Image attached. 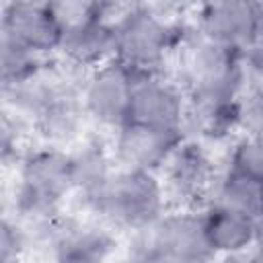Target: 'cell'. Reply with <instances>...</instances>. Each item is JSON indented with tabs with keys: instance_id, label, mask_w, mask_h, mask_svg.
Wrapping results in <instances>:
<instances>
[{
	"instance_id": "6da1fadb",
	"label": "cell",
	"mask_w": 263,
	"mask_h": 263,
	"mask_svg": "<svg viewBox=\"0 0 263 263\" xmlns=\"http://www.w3.org/2000/svg\"><path fill=\"white\" fill-rule=\"evenodd\" d=\"M14 218L41 220L60 216V205L74 193L72 154L62 148H37L16 164Z\"/></svg>"
},
{
	"instance_id": "7a4b0ae2",
	"label": "cell",
	"mask_w": 263,
	"mask_h": 263,
	"mask_svg": "<svg viewBox=\"0 0 263 263\" xmlns=\"http://www.w3.org/2000/svg\"><path fill=\"white\" fill-rule=\"evenodd\" d=\"M177 51L187 95L240 101L245 90L240 51L203 37L195 27L181 35Z\"/></svg>"
},
{
	"instance_id": "3957f363",
	"label": "cell",
	"mask_w": 263,
	"mask_h": 263,
	"mask_svg": "<svg viewBox=\"0 0 263 263\" xmlns=\"http://www.w3.org/2000/svg\"><path fill=\"white\" fill-rule=\"evenodd\" d=\"M115 60L134 72H160L181 41L179 29L154 6L134 4L113 18Z\"/></svg>"
},
{
	"instance_id": "277c9868",
	"label": "cell",
	"mask_w": 263,
	"mask_h": 263,
	"mask_svg": "<svg viewBox=\"0 0 263 263\" xmlns=\"http://www.w3.org/2000/svg\"><path fill=\"white\" fill-rule=\"evenodd\" d=\"M164 205L166 193L156 173L117 168L90 212L113 228L142 234L164 214Z\"/></svg>"
},
{
	"instance_id": "5b68a950",
	"label": "cell",
	"mask_w": 263,
	"mask_h": 263,
	"mask_svg": "<svg viewBox=\"0 0 263 263\" xmlns=\"http://www.w3.org/2000/svg\"><path fill=\"white\" fill-rule=\"evenodd\" d=\"M136 255L152 263H212L216 259L203 228V212L181 208L164 212L140 234Z\"/></svg>"
},
{
	"instance_id": "8992f818",
	"label": "cell",
	"mask_w": 263,
	"mask_h": 263,
	"mask_svg": "<svg viewBox=\"0 0 263 263\" xmlns=\"http://www.w3.org/2000/svg\"><path fill=\"white\" fill-rule=\"evenodd\" d=\"M136 72L113 60L88 72L82 86V105L86 117L101 127L119 129L129 119Z\"/></svg>"
},
{
	"instance_id": "52a82bcc",
	"label": "cell",
	"mask_w": 263,
	"mask_h": 263,
	"mask_svg": "<svg viewBox=\"0 0 263 263\" xmlns=\"http://www.w3.org/2000/svg\"><path fill=\"white\" fill-rule=\"evenodd\" d=\"M195 29L234 51H245L263 37V4L249 0H220L197 8Z\"/></svg>"
},
{
	"instance_id": "ba28073f",
	"label": "cell",
	"mask_w": 263,
	"mask_h": 263,
	"mask_svg": "<svg viewBox=\"0 0 263 263\" xmlns=\"http://www.w3.org/2000/svg\"><path fill=\"white\" fill-rule=\"evenodd\" d=\"M187 97L160 72H136L129 119L168 134H183Z\"/></svg>"
},
{
	"instance_id": "9c48e42d",
	"label": "cell",
	"mask_w": 263,
	"mask_h": 263,
	"mask_svg": "<svg viewBox=\"0 0 263 263\" xmlns=\"http://www.w3.org/2000/svg\"><path fill=\"white\" fill-rule=\"evenodd\" d=\"M164 193L171 195L181 208L193 210L212 195L216 183V166L201 142L183 138L162 166Z\"/></svg>"
},
{
	"instance_id": "30bf717a",
	"label": "cell",
	"mask_w": 263,
	"mask_h": 263,
	"mask_svg": "<svg viewBox=\"0 0 263 263\" xmlns=\"http://www.w3.org/2000/svg\"><path fill=\"white\" fill-rule=\"evenodd\" d=\"M183 138L185 136L181 134H168L142 123L127 121L125 125L115 129L111 154L117 168L158 175Z\"/></svg>"
},
{
	"instance_id": "8fae6325",
	"label": "cell",
	"mask_w": 263,
	"mask_h": 263,
	"mask_svg": "<svg viewBox=\"0 0 263 263\" xmlns=\"http://www.w3.org/2000/svg\"><path fill=\"white\" fill-rule=\"evenodd\" d=\"M109 8L107 4L103 12L64 27L60 53L66 64L92 72L115 60V29Z\"/></svg>"
},
{
	"instance_id": "7c38bea8",
	"label": "cell",
	"mask_w": 263,
	"mask_h": 263,
	"mask_svg": "<svg viewBox=\"0 0 263 263\" xmlns=\"http://www.w3.org/2000/svg\"><path fill=\"white\" fill-rule=\"evenodd\" d=\"M0 33L45 58L60 51L64 29L49 2H8L2 6Z\"/></svg>"
},
{
	"instance_id": "4fadbf2b",
	"label": "cell",
	"mask_w": 263,
	"mask_h": 263,
	"mask_svg": "<svg viewBox=\"0 0 263 263\" xmlns=\"http://www.w3.org/2000/svg\"><path fill=\"white\" fill-rule=\"evenodd\" d=\"M82 86L84 84L64 86L31 121V129L45 146L64 148L80 138L88 119L82 105Z\"/></svg>"
},
{
	"instance_id": "5bb4252c",
	"label": "cell",
	"mask_w": 263,
	"mask_h": 263,
	"mask_svg": "<svg viewBox=\"0 0 263 263\" xmlns=\"http://www.w3.org/2000/svg\"><path fill=\"white\" fill-rule=\"evenodd\" d=\"M115 247V238L109 230L62 220L51 245V259L53 263H109Z\"/></svg>"
},
{
	"instance_id": "9a60e30c",
	"label": "cell",
	"mask_w": 263,
	"mask_h": 263,
	"mask_svg": "<svg viewBox=\"0 0 263 263\" xmlns=\"http://www.w3.org/2000/svg\"><path fill=\"white\" fill-rule=\"evenodd\" d=\"M203 228L216 257H240L259 245L257 220L220 203H210L203 212Z\"/></svg>"
},
{
	"instance_id": "2e32d148",
	"label": "cell",
	"mask_w": 263,
	"mask_h": 263,
	"mask_svg": "<svg viewBox=\"0 0 263 263\" xmlns=\"http://www.w3.org/2000/svg\"><path fill=\"white\" fill-rule=\"evenodd\" d=\"M240 101L191 97L187 95L183 134L195 142H216L228 138L238 127Z\"/></svg>"
},
{
	"instance_id": "e0dca14e",
	"label": "cell",
	"mask_w": 263,
	"mask_h": 263,
	"mask_svg": "<svg viewBox=\"0 0 263 263\" xmlns=\"http://www.w3.org/2000/svg\"><path fill=\"white\" fill-rule=\"evenodd\" d=\"M115 173L117 164L111 150L99 142H86L76 152H72L74 193H78L80 201L88 210H92Z\"/></svg>"
},
{
	"instance_id": "ac0fdd59",
	"label": "cell",
	"mask_w": 263,
	"mask_h": 263,
	"mask_svg": "<svg viewBox=\"0 0 263 263\" xmlns=\"http://www.w3.org/2000/svg\"><path fill=\"white\" fill-rule=\"evenodd\" d=\"M212 195L214 203L247 214L257 222L263 220V183L230 164L218 173Z\"/></svg>"
},
{
	"instance_id": "d6986e66",
	"label": "cell",
	"mask_w": 263,
	"mask_h": 263,
	"mask_svg": "<svg viewBox=\"0 0 263 263\" xmlns=\"http://www.w3.org/2000/svg\"><path fill=\"white\" fill-rule=\"evenodd\" d=\"M45 60L35 51L27 49L18 41L10 39L8 35L0 33V68H2V86H14L37 72H41Z\"/></svg>"
},
{
	"instance_id": "ffe728a7",
	"label": "cell",
	"mask_w": 263,
	"mask_h": 263,
	"mask_svg": "<svg viewBox=\"0 0 263 263\" xmlns=\"http://www.w3.org/2000/svg\"><path fill=\"white\" fill-rule=\"evenodd\" d=\"M228 164L263 183V140L251 136L238 138L230 150Z\"/></svg>"
},
{
	"instance_id": "44dd1931",
	"label": "cell",
	"mask_w": 263,
	"mask_h": 263,
	"mask_svg": "<svg viewBox=\"0 0 263 263\" xmlns=\"http://www.w3.org/2000/svg\"><path fill=\"white\" fill-rule=\"evenodd\" d=\"M27 123L10 113H2V125H0V154L4 166H10L12 160L21 162V138H23V127Z\"/></svg>"
},
{
	"instance_id": "7402d4cb",
	"label": "cell",
	"mask_w": 263,
	"mask_h": 263,
	"mask_svg": "<svg viewBox=\"0 0 263 263\" xmlns=\"http://www.w3.org/2000/svg\"><path fill=\"white\" fill-rule=\"evenodd\" d=\"M245 88L249 92H263V37L240 53Z\"/></svg>"
},
{
	"instance_id": "603a6c76",
	"label": "cell",
	"mask_w": 263,
	"mask_h": 263,
	"mask_svg": "<svg viewBox=\"0 0 263 263\" xmlns=\"http://www.w3.org/2000/svg\"><path fill=\"white\" fill-rule=\"evenodd\" d=\"M238 127L245 136L263 140V92H249L247 99H240Z\"/></svg>"
},
{
	"instance_id": "cb8c5ba5",
	"label": "cell",
	"mask_w": 263,
	"mask_h": 263,
	"mask_svg": "<svg viewBox=\"0 0 263 263\" xmlns=\"http://www.w3.org/2000/svg\"><path fill=\"white\" fill-rule=\"evenodd\" d=\"M27 251V238L14 218H4L0 226V259L23 257Z\"/></svg>"
},
{
	"instance_id": "d4e9b609",
	"label": "cell",
	"mask_w": 263,
	"mask_h": 263,
	"mask_svg": "<svg viewBox=\"0 0 263 263\" xmlns=\"http://www.w3.org/2000/svg\"><path fill=\"white\" fill-rule=\"evenodd\" d=\"M212 263H253V261H247L242 257H220V259H214Z\"/></svg>"
},
{
	"instance_id": "484cf974",
	"label": "cell",
	"mask_w": 263,
	"mask_h": 263,
	"mask_svg": "<svg viewBox=\"0 0 263 263\" xmlns=\"http://www.w3.org/2000/svg\"><path fill=\"white\" fill-rule=\"evenodd\" d=\"M0 263H25L23 257H8V259H0Z\"/></svg>"
},
{
	"instance_id": "4316f807",
	"label": "cell",
	"mask_w": 263,
	"mask_h": 263,
	"mask_svg": "<svg viewBox=\"0 0 263 263\" xmlns=\"http://www.w3.org/2000/svg\"><path fill=\"white\" fill-rule=\"evenodd\" d=\"M127 263H152V261H148L146 257H140V255H134V259H132V261H127Z\"/></svg>"
}]
</instances>
